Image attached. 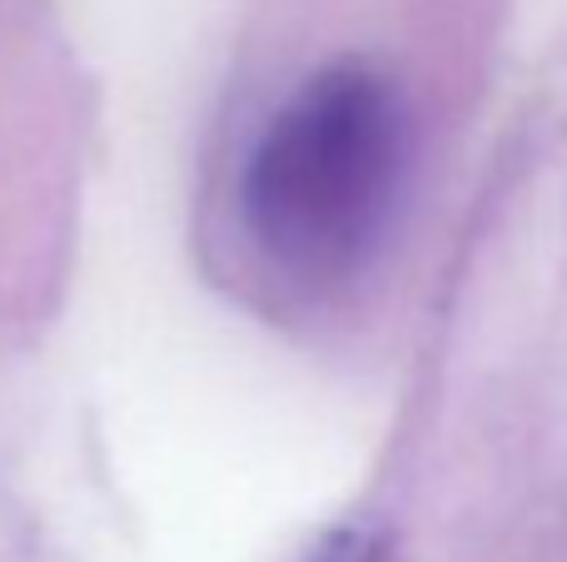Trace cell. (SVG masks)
Segmentation results:
<instances>
[{
  "instance_id": "2",
  "label": "cell",
  "mask_w": 567,
  "mask_h": 562,
  "mask_svg": "<svg viewBox=\"0 0 567 562\" xmlns=\"http://www.w3.org/2000/svg\"><path fill=\"white\" fill-rule=\"evenodd\" d=\"M393 538L379 523H339L319 533L293 562H389Z\"/></svg>"
},
{
  "instance_id": "1",
  "label": "cell",
  "mask_w": 567,
  "mask_h": 562,
  "mask_svg": "<svg viewBox=\"0 0 567 562\" xmlns=\"http://www.w3.org/2000/svg\"><path fill=\"white\" fill-rule=\"evenodd\" d=\"M413 159L403 90L369 60H329L269 110L239 169V225L275 274L339 284L399 215Z\"/></svg>"
}]
</instances>
